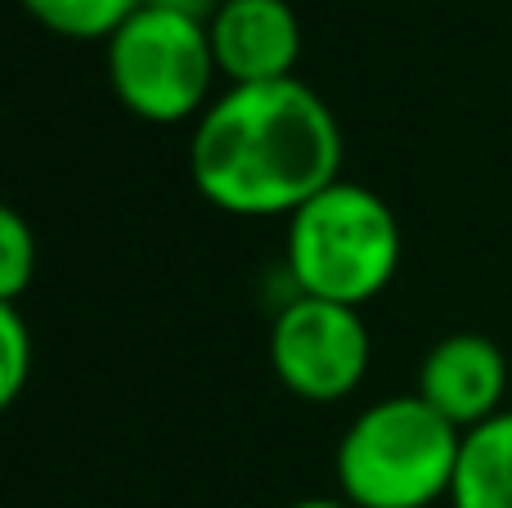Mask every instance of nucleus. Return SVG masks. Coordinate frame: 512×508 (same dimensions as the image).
Masks as SVG:
<instances>
[{
	"label": "nucleus",
	"mask_w": 512,
	"mask_h": 508,
	"mask_svg": "<svg viewBox=\"0 0 512 508\" xmlns=\"http://www.w3.org/2000/svg\"><path fill=\"white\" fill-rule=\"evenodd\" d=\"M189 176L230 216H292L342 180V126L301 77L230 86L194 122Z\"/></svg>",
	"instance_id": "1"
},
{
	"label": "nucleus",
	"mask_w": 512,
	"mask_h": 508,
	"mask_svg": "<svg viewBox=\"0 0 512 508\" xmlns=\"http://www.w3.org/2000/svg\"><path fill=\"white\" fill-rule=\"evenodd\" d=\"M400 221L378 189L333 180L288 216L283 266L297 293L360 311L400 270Z\"/></svg>",
	"instance_id": "2"
},
{
	"label": "nucleus",
	"mask_w": 512,
	"mask_h": 508,
	"mask_svg": "<svg viewBox=\"0 0 512 508\" xmlns=\"http://www.w3.org/2000/svg\"><path fill=\"white\" fill-rule=\"evenodd\" d=\"M463 432L418 392L364 405L337 441V491L355 508H432L450 500Z\"/></svg>",
	"instance_id": "3"
},
{
	"label": "nucleus",
	"mask_w": 512,
	"mask_h": 508,
	"mask_svg": "<svg viewBox=\"0 0 512 508\" xmlns=\"http://www.w3.org/2000/svg\"><path fill=\"white\" fill-rule=\"evenodd\" d=\"M108 86L131 117L153 126L198 122L212 104L216 54L207 23L140 5L108 36Z\"/></svg>",
	"instance_id": "4"
},
{
	"label": "nucleus",
	"mask_w": 512,
	"mask_h": 508,
	"mask_svg": "<svg viewBox=\"0 0 512 508\" xmlns=\"http://www.w3.org/2000/svg\"><path fill=\"white\" fill-rule=\"evenodd\" d=\"M369 360L373 338L355 306L292 293L270 324V369L297 401H346L364 383Z\"/></svg>",
	"instance_id": "5"
},
{
	"label": "nucleus",
	"mask_w": 512,
	"mask_h": 508,
	"mask_svg": "<svg viewBox=\"0 0 512 508\" xmlns=\"http://www.w3.org/2000/svg\"><path fill=\"white\" fill-rule=\"evenodd\" d=\"M414 392L454 423L459 432H472L504 414L508 396V356L495 338L486 333H450L427 356L418 360V383Z\"/></svg>",
	"instance_id": "6"
},
{
	"label": "nucleus",
	"mask_w": 512,
	"mask_h": 508,
	"mask_svg": "<svg viewBox=\"0 0 512 508\" xmlns=\"http://www.w3.org/2000/svg\"><path fill=\"white\" fill-rule=\"evenodd\" d=\"M216 72L230 86H265L297 77L301 18L288 0H221L207 23Z\"/></svg>",
	"instance_id": "7"
},
{
	"label": "nucleus",
	"mask_w": 512,
	"mask_h": 508,
	"mask_svg": "<svg viewBox=\"0 0 512 508\" xmlns=\"http://www.w3.org/2000/svg\"><path fill=\"white\" fill-rule=\"evenodd\" d=\"M450 508H512V410L463 432Z\"/></svg>",
	"instance_id": "8"
},
{
	"label": "nucleus",
	"mask_w": 512,
	"mask_h": 508,
	"mask_svg": "<svg viewBox=\"0 0 512 508\" xmlns=\"http://www.w3.org/2000/svg\"><path fill=\"white\" fill-rule=\"evenodd\" d=\"M45 32L68 41H108L144 0H18Z\"/></svg>",
	"instance_id": "9"
},
{
	"label": "nucleus",
	"mask_w": 512,
	"mask_h": 508,
	"mask_svg": "<svg viewBox=\"0 0 512 508\" xmlns=\"http://www.w3.org/2000/svg\"><path fill=\"white\" fill-rule=\"evenodd\" d=\"M36 369V338L23 306L0 302V401L14 405Z\"/></svg>",
	"instance_id": "10"
},
{
	"label": "nucleus",
	"mask_w": 512,
	"mask_h": 508,
	"mask_svg": "<svg viewBox=\"0 0 512 508\" xmlns=\"http://www.w3.org/2000/svg\"><path fill=\"white\" fill-rule=\"evenodd\" d=\"M36 279V234L14 207L0 212V302H23Z\"/></svg>",
	"instance_id": "11"
},
{
	"label": "nucleus",
	"mask_w": 512,
	"mask_h": 508,
	"mask_svg": "<svg viewBox=\"0 0 512 508\" xmlns=\"http://www.w3.org/2000/svg\"><path fill=\"white\" fill-rule=\"evenodd\" d=\"M149 9H167V14L194 18V23H212V14L221 9V0H144Z\"/></svg>",
	"instance_id": "12"
},
{
	"label": "nucleus",
	"mask_w": 512,
	"mask_h": 508,
	"mask_svg": "<svg viewBox=\"0 0 512 508\" xmlns=\"http://www.w3.org/2000/svg\"><path fill=\"white\" fill-rule=\"evenodd\" d=\"M288 508H355V504H346L342 495H310V500H297V504H288Z\"/></svg>",
	"instance_id": "13"
}]
</instances>
